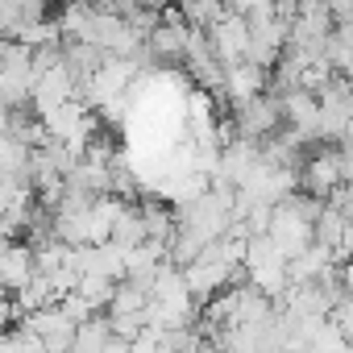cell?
<instances>
[{
  "label": "cell",
  "mask_w": 353,
  "mask_h": 353,
  "mask_svg": "<svg viewBox=\"0 0 353 353\" xmlns=\"http://www.w3.org/2000/svg\"><path fill=\"white\" fill-rule=\"evenodd\" d=\"M54 303H59V307H63V316H67V320H71V324H79V320H88V316H96V312H100V307H96V303H92V299H88V295H79V291H75V287H71V291H67V295H59V299H54Z\"/></svg>",
  "instance_id": "12"
},
{
  "label": "cell",
  "mask_w": 353,
  "mask_h": 353,
  "mask_svg": "<svg viewBox=\"0 0 353 353\" xmlns=\"http://www.w3.org/2000/svg\"><path fill=\"white\" fill-rule=\"evenodd\" d=\"M108 336H112V328H108V316H88V320H79L75 324V332H71V349H79V353H100L104 345H108Z\"/></svg>",
  "instance_id": "6"
},
{
  "label": "cell",
  "mask_w": 353,
  "mask_h": 353,
  "mask_svg": "<svg viewBox=\"0 0 353 353\" xmlns=\"http://www.w3.org/2000/svg\"><path fill=\"white\" fill-rule=\"evenodd\" d=\"M174 5H179L183 21L196 26V30H208V26L225 13V0H174Z\"/></svg>",
  "instance_id": "11"
},
{
  "label": "cell",
  "mask_w": 353,
  "mask_h": 353,
  "mask_svg": "<svg viewBox=\"0 0 353 353\" xmlns=\"http://www.w3.org/2000/svg\"><path fill=\"white\" fill-rule=\"evenodd\" d=\"M279 125H283V117H279V100H274L270 92H258V96L233 104V133H241V137H250V141L270 137Z\"/></svg>",
  "instance_id": "2"
},
{
  "label": "cell",
  "mask_w": 353,
  "mask_h": 353,
  "mask_svg": "<svg viewBox=\"0 0 353 353\" xmlns=\"http://www.w3.org/2000/svg\"><path fill=\"white\" fill-rule=\"evenodd\" d=\"M75 291L88 295L96 307H104L108 295H112V279H104V274H79V279H75Z\"/></svg>",
  "instance_id": "13"
},
{
  "label": "cell",
  "mask_w": 353,
  "mask_h": 353,
  "mask_svg": "<svg viewBox=\"0 0 353 353\" xmlns=\"http://www.w3.org/2000/svg\"><path fill=\"white\" fill-rule=\"evenodd\" d=\"M183 34H188V26L154 21V30L145 34V54H150V63H158V59H166V63L183 59Z\"/></svg>",
  "instance_id": "5"
},
{
  "label": "cell",
  "mask_w": 353,
  "mask_h": 353,
  "mask_svg": "<svg viewBox=\"0 0 353 353\" xmlns=\"http://www.w3.org/2000/svg\"><path fill=\"white\" fill-rule=\"evenodd\" d=\"M266 83H270V71H266V67H258V63H250V59H237V63H229V67H225L216 100L225 96L229 104H241V100H250V96L266 92Z\"/></svg>",
  "instance_id": "3"
},
{
  "label": "cell",
  "mask_w": 353,
  "mask_h": 353,
  "mask_svg": "<svg viewBox=\"0 0 353 353\" xmlns=\"http://www.w3.org/2000/svg\"><path fill=\"white\" fill-rule=\"evenodd\" d=\"M30 274H34V250H30L26 237H13L5 250H0V287L17 291Z\"/></svg>",
  "instance_id": "4"
},
{
  "label": "cell",
  "mask_w": 353,
  "mask_h": 353,
  "mask_svg": "<svg viewBox=\"0 0 353 353\" xmlns=\"http://www.w3.org/2000/svg\"><path fill=\"white\" fill-rule=\"evenodd\" d=\"M274 100H279L283 125H287L303 145H316V141H320V104H316V92H307V88H283Z\"/></svg>",
  "instance_id": "1"
},
{
  "label": "cell",
  "mask_w": 353,
  "mask_h": 353,
  "mask_svg": "<svg viewBox=\"0 0 353 353\" xmlns=\"http://www.w3.org/2000/svg\"><path fill=\"white\" fill-rule=\"evenodd\" d=\"M117 245H137L141 237H145V225H141V204H133V200H125V208L117 212V221H112V233H108Z\"/></svg>",
  "instance_id": "8"
},
{
  "label": "cell",
  "mask_w": 353,
  "mask_h": 353,
  "mask_svg": "<svg viewBox=\"0 0 353 353\" xmlns=\"http://www.w3.org/2000/svg\"><path fill=\"white\" fill-rule=\"evenodd\" d=\"M13 42L38 50V46H54V42H63V30H59L54 17H34V21H21V26H17Z\"/></svg>",
  "instance_id": "7"
},
{
  "label": "cell",
  "mask_w": 353,
  "mask_h": 353,
  "mask_svg": "<svg viewBox=\"0 0 353 353\" xmlns=\"http://www.w3.org/2000/svg\"><path fill=\"white\" fill-rule=\"evenodd\" d=\"M225 9L229 13H241L245 21H254V17H270L274 9H270V0H225Z\"/></svg>",
  "instance_id": "14"
},
{
  "label": "cell",
  "mask_w": 353,
  "mask_h": 353,
  "mask_svg": "<svg viewBox=\"0 0 353 353\" xmlns=\"http://www.w3.org/2000/svg\"><path fill=\"white\" fill-rule=\"evenodd\" d=\"M145 291H141V283H133V279H117L112 283V295H108V316H117V312H141L145 307Z\"/></svg>",
  "instance_id": "10"
},
{
  "label": "cell",
  "mask_w": 353,
  "mask_h": 353,
  "mask_svg": "<svg viewBox=\"0 0 353 353\" xmlns=\"http://www.w3.org/2000/svg\"><path fill=\"white\" fill-rule=\"evenodd\" d=\"M26 166H30V145L17 133H5V137H0V179H5V174H21V179H30Z\"/></svg>",
  "instance_id": "9"
}]
</instances>
